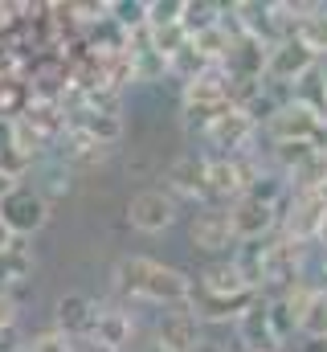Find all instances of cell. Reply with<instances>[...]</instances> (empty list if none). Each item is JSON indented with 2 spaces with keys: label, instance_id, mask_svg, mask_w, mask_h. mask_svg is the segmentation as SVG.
<instances>
[{
  "label": "cell",
  "instance_id": "obj_1",
  "mask_svg": "<svg viewBox=\"0 0 327 352\" xmlns=\"http://www.w3.org/2000/svg\"><path fill=\"white\" fill-rule=\"evenodd\" d=\"M111 291L119 303H148V307H188L192 303V274L152 254H119L111 266Z\"/></svg>",
  "mask_w": 327,
  "mask_h": 352
},
{
  "label": "cell",
  "instance_id": "obj_2",
  "mask_svg": "<svg viewBox=\"0 0 327 352\" xmlns=\"http://www.w3.org/2000/svg\"><path fill=\"white\" fill-rule=\"evenodd\" d=\"M123 221H127L135 234H144V238H160V234H168V230L180 221V201H176L164 184H144V188H135V192L127 197Z\"/></svg>",
  "mask_w": 327,
  "mask_h": 352
},
{
  "label": "cell",
  "instance_id": "obj_3",
  "mask_svg": "<svg viewBox=\"0 0 327 352\" xmlns=\"http://www.w3.org/2000/svg\"><path fill=\"white\" fill-rule=\"evenodd\" d=\"M49 217H54V205L25 180L21 188H12L4 201H0V226L16 238V242H29V238H37L45 226H49Z\"/></svg>",
  "mask_w": 327,
  "mask_h": 352
},
{
  "label": "cell",
  "instance_id": "obj_4",
  "mask_svg": "<svg viewBox=\"0 0 327 352\" xmlns=\"http://www.w3.org/2000/svg\"><path fill=\"white\" fill-rule=\"evenodd\" d=\"M188 246H192V254H205V258L234 254L238 238H234V226H229V209L196 205L188 213Z\"/></svg>",
  "mask_w": 327,
  "mask_h": 352
},
{
  "label": "cell",
  "instance_id": "obj_5",
  "mask_svg": "<svg viewBox=\"0 0 327 352\" xmlns=\"http://www.w3.org/2000/svg\"><path fill=\"white\" fill-rule=\"evenodd\" d=\"M164 188L176 197V201H192V205H205V184H209V156L196 148V152H176L168 164L160 168Z\"/></svg>",
  "mask_w": 327,
  "mask_h": 352
},
{
  "label": "cell",
  "instance_id": "obj_6",
  "mask_svg": "<svg viewBox=\"0 0 327 352\" xmlns=\"http://www.w3.org/2000/svg\"><path fill=\"white\" fill-rule=\"evenodd\" d=\"M262 131L253 127V119L238 111V107H229L209 131H205V140H201V152L205 156H245V152H253V140H258Z\"/></svg>",
  "mask_w": 327,
  "mask_h": 352
},
{
  "label": "cell",
  "instance_id": "obj_7",
  "mask_svg": "<svg viewBox=\"0 0 327 352\" xmlns=\"http://www.w3.org/2000/svg\"><path fill=\"white\" fill-rule=\"evenodd\" d=\"M315 66H319V58L299 37H282L266 50V82H274L282 90H295V82H303Z\"/></svg>",
  "mask_w": 327,
  "mask_h": 352
},
{
  "label": "cell",
  "instance_id": "obj_8",
  "mask_svg": "<svg viewBox=\"0 0 327 352\" xmlns=\"http://www.w3.org/2000/svg\"><path fill=\"white\" fill-rule=\"evenodd\" d=\"M98 299L94 295H86V291H62L58 299H54V332L58 336H66L70 344H86L90 340V332H94V320H98Z\"/></svg>",
  "mask_w": 327,
  "mask_h": 352
},
{
  "label": "cell",
  "instance_id": "obj_9",
  "mask_svg": "<svg viewBox=\"0 0 327 352\" xmlns=\"http://www.w3.org/2000/svg\"><path fill=\"white\" fill-rule=\"evenodd\" d=\"M152 340L164 344L168 352H192L205 340V324L196 320L192 303L188 307H168V311L156 316V324H152Z\"/></svg>",
  "mask_w": 327,
  "mask_h": 352
},
{
  "label": "cell",
  "instance_id": "obj_10",
  "mask_svg": "<svg viewBox=\"0 0 327 352\" xmlns=\"http://www.w3.org/2000/svg\"><path fill=\"white\" fill-rule=\"evenodd\" d=\"M196 295H213V299H234V295H258L242 274V266L234 263V254L225 258H205V266L192 274Z\"/></svg>",
  "mask_w": 327,
  "mask_h": 352
},
{
  "label": "cell",
  "instance_id": "obj_11",
  "mask_svg": "<svg viewBox=\"0 0 327 352\" xmlns=\"http://www.w3.org/2000/svg\"><path fill=\"white\" fill-rule=\"evenodd\" d=\"M229 226L238 242H270L278 234V209L253 201V197H238L229 205Z\"/></svg>",
  "mask_w": 327,
  "mask_h": 352
},
{
  "label": "cell",
  "instance_id": "obj_12",
  "mask_svg": "<svg viewBox=\"0 0 327 352\" xmlns=\"http://www.w3.org/2000/svg\"><path fill=\"white\" fill-rule=\"evenodd\" d=\"M135 332H139V324H135L127 303H102L98 320H94V332H90V344L111 349V352H127L131 340H135Z\"/></svg>",
  "mask_w": 327,
  "mask_h": 352
},
{
  "label": "cell",
  "instance_id": "obj_13",
  "mask_svg": "<svg viewBox=\"0 0 327 352\" xmlns=\"http://www.w3.org/2000/svg\"><path fill=\"white\" fill-rule=\"evenodd\" d=\"M229 16H234L242 37H253L262 45L282 41L278 21H274V0H229Z\"/></svg>",
  "mask_w": 327,
  "mask_h": 352
},
{
  "label": "cell",
  "instance_id": "obj_14",
  "mask_svg": "<svg viewBox=\"0 0 327 352\" xmlns=\"http://www.w3.org/2000/svg\"><path fill=\"white\" fill-rule=\"evenodd\" d=\"M234 332H238V349H242V352H282V344H278V340H274V332H270L266 299H262V295H258V299L242 311V320L234 324Z\"/></svg>",
  "mask_w": 327,
  "mask_h": 352
},
{
  "label": "cell",
  "instance_id": "obj_15",
  "mask_svg": "<svg viewBox=\"0 0 327 352\" xmlns=\"http://www.w3.org/2000/svg\"><path fill=\"white\" fill-rule=\"evenodd\" d=\"M37 274V254L29 242H12L4 254H0V291L8 295H21V287H29Z\"/></svg>",
  "mask_w": 327,
  "mask_h": 352
},
{
  "label": "cell",
  "instance_id": "obj_16",
  "mask_svg": "<svg viewBox=\"0 0 327 352\" xmlns=\"http://www.w3.org/2000/svg\"><path fill=\"white\" fill-rule=\"evenodd\" d=\"M180 102H188V107H229V74L221 66H209L188 87H180Z\"/></svg>",
  "mask_w": 327,
  "mask_h": 352
},
{
  "label": "cell",
  "instance_id": "obj_17",
  "mask_svg": "<svg viewBox=\"0 0 327 352\" xmlns=\"http://www.w3.org/2000/svg\"><path fill=\"white\" fill-rule=\"evenodd\" d=\"M266 50H270V45H262V41H253V37H238L221 70H225L229 78L262 82V78H266Z\"/></svg>",
  "mask_w": 327,
  "mask_h": 352
},
{
  "label": "cell",
  "instance_id": "obj_18",
  "mask_svg": "<svg viewBox=\"0 0 327 352\" xmlns=\"http://www.w3.org/2000/svg\"><path fill=\"white\" fill-rule=\"evenodd\" d=\"M29 184H33V188H37V192H41V197L54 205V201L70 197L78 180H74V176H70L62 164H58V160H54V156H49V160H41V164L33 168V180H29Z\"/></svg>",
  "mask_w": 327,
  "mask_h": 352
},
{
  "label": "cell",
  "instance_id": "obj_19",
  "mask_svg": "<svg viewBox=\"0 0 327 352\" xmlns=\"http://www.w3.org/2000/svg\"><path fill=\"white\" fill-rule=\"evenodd\" d=\"M221 16H225V4H217V0H184V8H180V29H184L188 41H192V37L209 33L213 25H221Z\"/></svg>",
  "mask_w": 327,
  "mask_h": 352
},
{
  "label": "cell",
  "instance_id": "obj_20",
  "mask_svg": "<svg viewBox=\"0 0 327 352\" xmlns=\"http://www.w3.org/2000/svg\"><path fill=\"white\" fill-rule=\"evenodd\" d=\"M286 188L291 192H324L327 188V148H315L295 173L286 176Z\"/></svg>",
  "mask_w": 327,
  "mask_h": 352
},
{
  "label": "cell",
  "instance_id": "obj_21",
  "mask_svg": "<svg viewBox=\"0 0 327 352\" xmlns=\"http://www.w3.org/2000/svg\"><path fill=\"white\" fill-rule=\"evenodd\" d=\"M299 336L303 340H327V291H315L303 299V311H299Z\"/></svg>",
  "mask_w": 327,
  "mask_h": 352
},
{
  "label": "cell",
  "instance_id": "obj_22",
  "mask_svg": "<svg viewBox=\"0 0 327 352\" xmlns=\"http://www.w3.org/2000/svg\"><path fill=\"white\" fill-rule=\"evenodd\" d=\"M315 58H327V0H315V8H311V16L299 25V33H295Z\"/></svg>",
  "mask_w": 327,
  "mask_h": 352
},
{
  "label": "cell",
  "instance_id": "obj_23",
  "mask_svg": "<svg viewBox=\"0 0 327 352\" xmlns=\"http://www.w3.org/2000/svg\"><path fill=\"white\" fill-rule=\"evenodd\" d=\"M111 21H115L127 37L144 33V29H148V0H111Z\"/></svg>",
  "mask_w": 327,
  "mask_h": 352
},
{
  "label": "cell",
  "instance_id": "obj_24",
  "mask_svg": "<svg viewBox=\"0 0 327 352\" xmlns=\"http://www.w3.org/2000/svg\"><path fill=\"white\" fill-rule=\"evenodd\" d=\"M291 98H295V102H303L307 111H315V115H319V111L327 107V87H324V78H319V70H311L303 82H295Z\"/></svg>",
  "mask_w": 327,
  "mask_h": 352
},
{
  "label": "cell",
  "instance_id": "obj_25",
  "mask_svg": "<svg viewBox=\"0 0 327 352\" xmlns=\"http://www.w3.org/2000/svg\"><path fill=\"white\" fill-rule=\"evenodd\" d=\"M148 41H152V50L160 54L164 62H172L180 50H188V33L180 29V25H168V29H152L148 33Z\"/></svg>",
  "mask_w": 327,
  "mask_h": 352
},
{
  "label": "cell",
  "instance_id": "obj_26",
  "mask_svg": "<svg viewBox=\"0 0 327 352\" xmlns=\"http://www.w3.org/2000/svg\"><path fill=\"white\" fill-rule=\"evenodd\" d=\"M180 8H184V0H148V33L180 25Z\"/></svg>",
  "mask_w": 327,
  "mask_h": 352
},
{
  "label": "cell",
  "instance_id": "obj_27",
  "mask_svg": "<svg viewBox=\"0 0 327 352\" xmlns=\"http://www.w3.org/2000/svg\"><path fill=\"white\" fill-rule=\"evenodd\" d=\"M160 168H164V164H156V156H152V148H148V144H139V148H131V152H127V176H131V180H152Z\"/></svg>",
  "mask_w": 327,
  "mask_h": 352
},
{
  "label": "cell",
  "instance_id": "obj_28",
  "mask_svg": "<svg viewBox=\"0 0 327 352\" xmlns=\"http://www.w3.org/2000/svg\"><path fill=\"white\" fill-rule=\"evenodd\" d=\"M21 328V295L0 291V332H16Z\"/></svg>",
  "mask_w": 327,
  "mask_h": 352
},
{
  "label": "cell",
  "instance_id": "obj_29",
  "mask_svg": "<svg viewBox=\"0 0 327 352\" xmlns=\"http://www.w3.org/2000/svg\"><path fill=\"white\" fill-rule=\"evenodd\" d=\"M12 127H16V119H4L0 115V156L12 152Z\"/></svg>",
  "mask_w": 327,
  "mask_h": 352
},
{
  "label": "cell",
  "instance_id": "obj_30",
  "mask_svg": "<svg viewBox=\"0 0 327 352\" xmlns=\"http://www.w3.org/2000/svg\"><path fill=\"white\" fill-rule=\"evenodd\" d=\"M21 184H25V180H16L12 173H4V168H0V201H4L12 188H21Z\"/></svg>",
  "mask_w": 327,
  "mask_h": 352
},
{
  "label": "cell",
  "instance_id": "obj_31",
  "mask_svg": "<svg viewBox=\"0 0 327 352\" xmlns=\"http://www.w3.org/2000/svg\"><path fill=\"white\" fill-rule=\"evenodd\" d=\"M295 352H327V340H295Z\"/></svg>",
  "mask_w": 327,
  "mask_h": 352
},
{
  "label": "cell",
  "instance_id": "obj_32",
  "mask_svg": "<svg viewBox=\"0 0 327 352\" xmlns=\"http://www.w3.org/2000/svg\"><path fill=\"white\" fill-rule=\"evenodd\" d=\"M315 250L327 254V213H324V221H319V234H315Z\"/></svg>",
  "mask_w": 327,
  "mask_h": 352
},
{
  "label": "cell",
  "instance_id": "obj_33",
  "mask_svg": "<svg viewBox=\"0 0 327 352\" xmlns=\"http://www.w3.org/2000/svg\"><path fill=\"white\" fill-rule=\"evenodd\" d=\"M192 352H229V349H225V344H217V340H201Z\"/></svg>",
  "mask_w": 327,
  "mask_h": 352
},
{
  "label": "cell",
  "instance_id": "obj_34",
  "mask_svg": "<svg viewBox=\"0 0 327 352\" xmlns=\"http://www.w3.org/2000/svg\"><path fill=\"white\" fill-rule=\"evenodd\" d=\"M135 352H168V349H164V344H156V340L148 336V340H144V344H139V349H135Z\"/></svg>",
  "mask_w": 327,
  "mask_h": 352
},
{
  "label": "cell",
  "instance_id": "obj_35",
  "mask_svg": "<svg viewBox=\"0 0 327 352\" xmlns=\"http://www.w3.org/2000/svg\"><path fill=\"white\" fill-rule=\"evenodd\" d=\"M12 242H16V238H12V234H8V230H4V226H0V254H4V250H8V246H12Z\"/></svg>",
  "mask_w": 327,
  "mask_h": 352
},
{
  "label": "cell",
  "instance_id": "obj_36",
  "mask_svg": "<svg viewBox=\"0 0 327 352\" xmlns=\"http://www.w3.org/2000/svg\"><path fill=\"white\" fill-rule=\"evenodd\" d=\"M74 352H111V349H98V344H90V340H86V344H74Z\"/></svg>",
  "mask_w": 327,
  "mask_h": 352
},
{
  "label": "cell",
  "instance_id": "obj_37",
  "mask_svg": "<svg viewBox=\"0 0 327 352\" xmlns=\"http://www.w3.org/2000/svg\"><path fill=\"white\" fill-rule=\"evenodd\" d=\"M315 70H319V78H324V87H327V58H319V66H315Z\"/></svg>",
  "mask_w": 327,
  "mask_h": 352
},
{
  "label": "cell",
  "instance_id": "obj_38",
  "mask_svg": "<svg viewBox=\"0 0 327 352\" xmlns=\"http://www.w3.org/2000/svg\"><path fill=\"white\" fill-rule=\"evenodd\" d=\"M319 123H324V131H327V107H324V111H319Z\"/></svg>",
  "mask_w": 327,
  "mask_h": 352
},
{
  "label": "cell",
  "instance_id": "obj_39",
  "mask_svg": "<svg viewBox=\"0 0 327 352\" xmlns=\"http://www.w3.org/2000/svg\"><path fill=\"white\" fill-rule=\"evenodd\" d=\"M229 352H242V349H229Z\"/></svg>",
  "mask_w": 327,
  "mask_h": 352
}]
</instances>
